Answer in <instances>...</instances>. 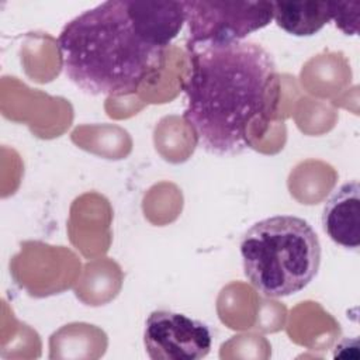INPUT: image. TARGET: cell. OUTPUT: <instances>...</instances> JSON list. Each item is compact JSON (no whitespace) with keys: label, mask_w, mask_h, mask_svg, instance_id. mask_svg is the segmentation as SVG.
Segmentation results:
<instances>
[{"label":"cell","mask_w":360,"mask_h":360,"mask_svg":"<svg viewBox=\"0 0 360 360\" xmlns=\"http://www.w3.org/2000/svg\"><path fill=\"white\" fill-rule=\"evenodd\" d=\"M143 346L152 360H198L210 353L212 335L208 325L198 319L156 309L146 318Z\"/></svg>","instance_id":"5b68a950"},{"label":"cell","mask_w":360,"mask_h":360,"mask_svg":"<svg viewBox=\"0 0 360 360\" xmlns=\"http://www.w3.org/2000/svg\"><path fill=\"white\" fill-rule=\"evenodd\" d=\"M332 21L345 35H357L360 1H333Z\"/></svg>","instance_id":"9c48e42d"},{"label":"cell","mask_w":360,"mask_h":360,"mask_svg":"<svg viewBox=\"0 0 360 360\" xmlns=\"http://www.w3.org/2000/svg\"><path fill=\"white\" fill-rule=\"evenodd\" d=\"M248 281L267 298L304 290L318 274L321 242L308 221L273 215L255 222L239 243Z\"/></svg>","instance_id":"3957f363"},{"label":"cell","mask_w":360,"mask_h":360,"mask_svg":"<svg viewBox=\"0 0 360 360\" xmlns=\"http://www.w3.org/2000/svg\"><path fill=\"white\" fill-rule=\"evenodd\" d=\"M186 46L217 45L245 38L273 21V1H183Z\"/></svg>","instance_id":"277c9868"},{"label":"cell","mask_w":360,"mask_h":360,"mask_svg":"<svg viewBox=\"0 0 360 360\" xmlns=\"http://www.w3.org/2000/svg\"><path fill=\"white\" fill-rule=\"evenodd\" d=\"M128 7L142 35L149 42L163 49L179 35L186 24L183 1L128 0Z\"/></svg>","instance_id":"52a82bcc"},{"label":"cell","mask_w":360,"mask_h":360,"mask_svg":"<svg viewBox=\"0 0 360 360\" xmlns=\"http://www.w3.org/2000/svg\"><path fill=\"white\" fill-rule=\"evenodd\" d=\"M322 228L332 242L347 249L360 246V186L356 180L339 186L326 200Z\"/></svg>","instance_id":"8992f818"},{"label":"cell","mask_w":360,"mask_h":360,"mask_svg":"<svg viewBox=\"0 0 360 360\" xmlns=\"http://www.w3.org/2000/svg\"><path fill=\"white\" fill-rule=\"evenodd\" d=\"M186 48V124L208 153L245 152L252 146L249 127L266 121L273 101L277 73L271 53L252 41Z\"/></svg>","instance_id":"6da1fadb"},{"label":"cell","mask_w":360,"mask_h":360,"mask_svg":"<svg viewBox=\"0 0 360 360\" xmlns=\"http://www.w3.org/2000/svg\"><path fill=\"white\" fill-rule=\"evenodd\" d=\"M333 1H273L277 27L294 37H311L332 21Z\"/></svg>","instance_id":"ba28073f"},{"label":"cell","mask_w":360,"mask_h":360,"mask_svg":"<svg viewBox=\"0 0 360 360\" xmlns=\"http://www.w3.org/2000/svg\"><path fill=\"white\" fill-rule=\"evenodd\" d=\"M58 49L68 79L91 96L134 94L165 63V49L142 35L128 0L103 1L72 18Z\"/></svg>","instance_id":"7a4b0ae2"}]
</instances>
